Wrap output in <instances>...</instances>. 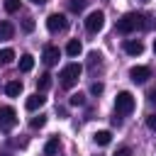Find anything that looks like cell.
<instances>
[{"label": "cell", "mask_w": 156, "mask_h": 156, "mask_svg": "<svg viewBox=\"0 0 156 156\" xmlns=\"http://www.w3.org/2000/svg\"><path fill=\"white\" fill-rule=\"evenodd\" d=\"M146 27V17L141 12H127L117 20V32L119 34H132L136 29H144Z\"/></svg>", "instance_id": "obj_1"}, {"label": "cell", "mask_w": 156, "mask_h": 156, "mask_svg": "<svg viewBox=\"0 0 156 156\" xmlns=\"http://www.w3.org/2000/svg\"><path fill=\"white\" fill-rule=\"evenodd\" d=\"M80 73H83V66H80V63H68V66L61 68V73H58V83H61L63 88H73V85L78 83Z\"/></svg>", "instance_id": "obj_2"}, {"label": "cell", "mask_w": 156, "mask_h": 156, "mask_svg": "<svg viewBox=\"0 0 156 156\" xmlns=\"http://www.w3.org/2000/svg\"><path fill=\"white\" fill-rule=\"evenodd\" d=\"M132 110H134V95L122 90L117 95V100H115V115H129Z\"/></svg>", "instance_id": "obj_3"}, {"label": "cell", "mask_w": 156, "mask_h": 156, "mask_svg": "<svg viewBox=\"0 0 156 156\" xmlns=\"http://www.w3.org/2000/svg\"><path fill=\"white\" fill-rule=\"evenodd\" d=\"M102 27H105V12H102V10H93V12L85 17V29H88L90 34H98Z\"/></svg>", "instance_id": "obj_4"}, {"label": "cell", "mask_w": 156, "mask_h": 156, "mask_svg": "<svg viewBox=\"0 0 156 156\" xmlns=\"http://www.w3.org/2000/svg\"><path fill=\"white\" fill-rule=\"evenodd\" d=\"M68 27V20H66V15H58V12H54V15H49L46 17V29L51 32V34H58V32H63Z\"/></svg>", "instance_id": "obj_5"}, {"label": "cell", "mask_w": 156, "mask_h": 156, "mask_svg": "<svg viewBox=\"0 0 156 156\" xmlns=\"http://www.w3.org/2000/svg\"><path fill=\"white\" fill-rule=\"evenodd\" d=\"M15 124H17V112L10 105L0 107V129H12Z\"/></svg>", "instance_id": "obj_6"}, {"label": "cell", "mask_w": 156, "mask_h": 156, "mask_svg": "<svg viewBox=\"0 0 156 156\" xmlns=\"http://www.w3.org/2000/svg\"><path fill=\"white\" fill-rule=\"evenodd\" d=\"M129 78L134 83H146L151 78V68L149 66H134V68H129Z\"/></svg>", "instance_id": "obj_7"}, {"label": "cell", "mask_w": 156, "mask_h": 156, "mask_svg": "<svg viewBox=\"0 0 156 156\" xmlns=\"http://www.w3.org/2000/svg\"><path fill=\"white\" fill-rule=\"evenodd\" d=\"M58 56H61V51H58V46H44V63L46 66H54V63H58Z\"/></svg>", "instance_id": "obj_8"}, {"label": "cell", "mask_w": 156, "mask_h": 156, "mask_svg": "<svg viewBox=\"0 0 156 156\" xmlns=\"http://www.w3.org/2000/svg\"><path fill=\"white\" fill-rule=\"evenodd\" d=\"M124 51H127L129 56H139V54L144 51V44H141L139 39H124Z\"/></svg>", "instance_id": "obj_9"}, {"label": "cell", "mask_w": 156, "mask_h": 156, "mask_svg": "<svg viewBox=\"0 0 156 156\" xmlns=\"http://www.w3.org/2000/svg\"><path fill=\"white\" fill-rule=\"evenodd\" d=\"M44 102H46V98H44V95L37 90L34 95H29V98H27V102H24V105H27V110H32V112H34V110L44 107Z\"/></svg>", "instance_id": "obj_10"}, {"label": "cell", "mask_w": 156, "mask_h": 156, "mask_svg": "<svg viewBox=\"0 0 156 156\" xmlns=\"http://www.w3.org/2000/svg\"><path fill=\"white\" fill-rule=\"evenodd\" d=\"M93 139H95V144H98V146H107V144L112 141V134H110L107 129H100V132H95V134H93Z\"/></svg>", "instance_id": "obj_11"}, {"label": "cell", "mask_w": 156, "mask_h": 156, "mask_svg": "<svg viewBox=\"0 0 156 156\" xmlns=\"http://www.w3.org/2000/svg\"><path fill=\"white\" fill-rule=\"evenodd\" d=\"M12 34H15L12 22H10V20H2V22H0V39H12Z\"/></svg>", "instance_id": "obj_12"}, {"label": "cell", "mask_w": 156, "mask_h": 156, "mask_svg": "<svg viewBox=\"0 0 156 156\" xmlns=\"http://www.w3.org/2000/svg\"><path fill=\"white\" fill-rule=\"evenodd\" d=\"M88 66H90V71L100 68V66H102V54H100V51H90V54H88Z\"/></svg>", "instance_id": "obj_13"}, {"label": "cell", "mask_w": 156, "mask_h": 156, "mask_svg": "<svg viewBox=\"0 0 156 156\" xmlns=\"http://www.w3.org/2000/svg\"><path fill=\"white\" fill-rule=\"evenodd\" d=\"M32 68H34V56H29V54L20 56V71L22 73H29Z\"/></svg>", "instance_id": "obj_14"}, {"label": "cell", "mask_w": 156, "mask_h": 156, "mask_svg": "<svg viewBox=\"0 0 156 156\" xmlns=\"http://www.w3.org/2000/svg\"><path fill=\"white\" fill-rule=\"evenodd\" d=\"M5 93H7L10 98H17V95L22 93V80H10V83L5 85Z\"/></svg>", "instance_id": "obj_15"}, {"label": "cell", "mask_w": 156, "mask_h": 156, "mask_svg": "<svg viewBox=\"0 0 156 156\" xmlns=\"http://www.w3.org/2000/svg\"><path fill=\"white\" fill-rule=\"evenodd\" d=\"M58 144H61L58 136H51V139L46 141V146H44V156H54V154L58 151Z\"/></svg>", "instance_id": "obj_16"}, {"label": "cell", "mask_w": 156, "mask_h": 156, "mask_svg": "<svg viewBox=\"0 0 156 156\" xmlns=\"http://www.w3.org/2000/svg\"><path fill=\"white\" fill-rule=\"evenodd\" d=\"M80 51H83V46H80L78 39H71V41L66 44V54H68V56H78Z\"/></svg>", "instance_id": "obj_17"}, {"label": "cell", "mask_w": 156, "mask_h": 156, "mask_svg": "<svg viewBox=\"0 0 156 156\" xmlns=\"http://www.w3.org/2000/svg\"><path fill=\"white\" fill-rule=\"evenodd\" d=\"M46 88H51V76H49V73H41V76L37 78V90L41 93V90H46Z\"/></svg>", "instance_id": "obj_18"}, {"label": "cell", "mask_w": 156, "mask_h": 156, "mask_svg": "<svg viewBox=\"0 0 156 156\" xmlns=\"http://www.w3.org/2000/svg\"><path fill=\"white\" fill-rule=\"evenodd\" d=\"M12 58H15V51L12 49H0V66L12 63Z\"/></svg>", "instance_id": "obj_19"}, {"label": "cell", "mask_w": 156, "mask_h": 156, "mask_svg": "<svg viewBox=\"0 0 156 156\" xmlns=\"http://www.w3.org/2000/svg\"><path fill=\"white\" fill-rule=\"evenodd\" d=\"M68 102H71L73 107H80V105H85V95H83V93H73Z\"/></svg>", "instance_id": "obj_20"}, {"label": "cell", "mask_w": 156, "mask_h": 156, "mask_svg": "<svg viewBox=\"0 0 156 156\" xmlns=\"http://www.w3.org/2000/svg\"><path fill=\"white\" fill-rule=\"evenodd\" d=\"M34 27H37V24H34V17H24V20H22V29H24L27 34L34 32Z\"/></svg>", "instance_id": "obj_21"}, {"label": "cell", "mask_w": 156, "mask_h": 156, "mask_svg": "<svg viewBox=\"0 0 156 156\" xmlns=\"http://www.w3.org/2000/svg\"><path fill=\"white\" fill-rule=\"evenodd\" d=\"M5 10L12 15V12H17L20 10V0H5Z\"/></svg>", "instance_id": "obj_22"}, {"label": "cell", "mask_w": 156, "mask_h": 156, "mask_svg": "<svg viewBox=\"0 0 156 156\" xmlns=\"http://www.w3.org/2000/svg\"><path fill=\"white\" fill-rule=\"evenodd\" d=\"M29 124H32L34 129H39V127H44V124H46V117H44V115H39V117H32V122H29Z\"/></svg>", "instance_id": "obj_23"}, {"label": "cell", "mask_w": 156, "mask_h": 156, "mask_svg": "<svg viewBox=\"0 0 156 156\" xmlns=\"http://www.w3.org/2000/svg\"><path fill=\"white\" fill-rule=\"evenodd\" d=\"M146 127H149L151 132H156V112H151V115L146 117Z\"/></svg>", "instance_id": "obj_24"}, {"label": "cell", "mask_w": 156, "mask_h": 156, "mask_svg": "<svg viewBox=\"0 0 156 156\" xmlns=\"http://www.w3.org/2000/svg\"><path fill=\"white\" fill-rule=\"evenodd\" d=\"M83 5H85V0H71V10H73V12H80Z\"/></svg>", "instance_id": "obj_25"}, {"label": "cell", "mask_w": 156, "mask_h": 156, "mask_svg": "<svg viewBox=\"0 0 156 156\" xmlns=\"http://www.w3.org/2000/svg\"><path fill=\"white\" fill-rule=\"evenodd\" d=\"M102 90H105V85H102V83H93V85H90V93H93V95H100Z\"/></svg>", "instance_id": "obj_26"}, {"label": "cell", "mask_w": 156, "mask_h": 156, "mask_svg": "<svg viewBox=\"0 0 156 156\" xmlns=\"http://www.w3.org/2000/svg\"><path fill=\"white\" fill-rule=\"evenodd\" d=\"M115 156H132V149H129V146H122V149L115 151Z\"/></svg>", "instance_id": "obj_27"}, {"label": "cell", "mask_w": 156, "mask_h": 156, "mask_svg": "<svg viewBox=\"0 0 156 156\" xmlns=\"http://www.w3.org/2000/svg\"><path fill=\"white\" fill-rule=\"evenodd\" d=\"M149 100H154V102H156V88H151V90H149Z\"/></svg>", "instance_id": "obj_28"}, {"label": "cell", "mask_w": 156, "mask_h": 156, "mask_svg": "<svg viewBox=\"0 0 156 156\" xmlns=\"http://www.w3.org/2000/svg\"><path fill=\"white\" fill-rule=\"evenodd\" d=\"M29 2H34V5H44L46 0H29Z\"/></svg>", "instance_id": "obj_29"}, {"label": "cell", "mask_w": 156, "mask_h": 156, "mask_svg": "<svg viewBox=\"0 0 156 156\" xmlns=\"http://www.w3.org/2000/svg\"><path fill=\"white\" fill-rule=\"evenodd\" d=\"M154 54H156V39H154Z\"/></svg>", "instance_id": "obj_30"}]
</instances>
